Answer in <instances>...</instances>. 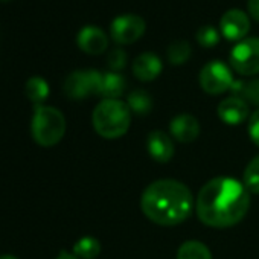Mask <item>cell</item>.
Here are the masks:
<instances>
[{"label": "cell", "mask_w": 259, "mask_h": 259, "mask_svg": "<svg viewBox=\"0 0 259 259\" xmlns=\"http://www.w3.org/2000/svg\"><path fill=\"white\" fill-rule=\"evenodd\" d=\"M195 207L203 224L217 229L232 227L245 217L250 207V195L238 180L217 177L201 188Z\"/></svg>", "instance_id": "6da1fadb"}, {"label": "cell", "mask_w": 259, "mask_h": 259, "mask_svg": "<svg viewBox=\"0 0 259 259\" xmlns=\"http://www.w3.org/2000/svg\"><path fill=\"white\" fill-rule=\"evenodd\" d=\"M141 206L153 223L160 226H177L191 217L195 201L186 185L177 180L162 179L153 182L144 191Z\"/></svg>", "instance_id": "7a4b0ae2"}, {"label": "cell", "mask_w": 259, "mask_h": 259, "mask_svg": "<svg viewBox=\"0 0 259 259\" xmlns=\"http://www.w3.org/2000/svg\"><path fill=\"white\" fill-rule=\"evenodd\" d=\"M96 133L104 139H117L123 136L132 123V110L119 99L101 101L92 116Z\"/></svg>", "instance_id": "3957f363"}, {"label": "cell", "mask_w": 259, "mask_h": 259, "mask_svg": "<svg viewBox=\"0 0 259 259\" xmlns=\"http://www.w3.org/2000/svg\"><path fill=\"white\" fill-rule=\"evenodd\" d=\"M31 132L34 141L41 147L57 145L66 133V119L63 113L49 105H35Z\"/></svg>", "instance_id": "277c9868"}, {"label": "cell", "mask_w": 259, "mask_h": 259, "mask_svg": "<svg viewBox=\"0 0 259 259\" xmlns=\"http://www.w3.org/2000/svg\"><path fill=\"white\" fill-rule=\"evenodd\" d=\"M230 64L239 75L259 73V37L238 41L230 51Z\"/></svg>", "instance_id": "5b68a950"}, {"label": "cell", "mask_w": 259, "mask_h": 259, "mask_svg": "<svg viewBox=\"0 0 259 259\" xmlns=\"http://www.w3.org/2000/svg\"><path fill=\"white\" fill-rule=\"evenodd\" d=\"M233 81L230 69L223 61H209L200 72V85L209 95H220L230 90Z\"/></svg>", "instance_id": "8992f818"}, {"label": "cell", "mask_w": 259, "mask_h": 259, "mask_svg": "<svg viewBox=\"0 0 259 259\" xmlns=\"http://www.w3.org/2000/svg\"><path fill=\"white\" fill-rule=\"evenodd\" d=\"M147 23L141 16L136 14H122L113 19L110 23L111 38L119 45H130L142 37Z\"/></svg>", "instance_id": "52a82bcc"}, {"label": "cell", "mask_w": 259, "mask_h": 259, "mask_svg": "<svg viewBox=\"0 0 259 259\" xmlns=\"http://www.w3.org/2000/svg\"><path fill=\"white\" fill-rule=\"evenodd\" d=\"M101 75L93 69L75 70L64 81V93L72 99H84L89 95L98 93Z\"/></svg>", "instance_id": "ba28073f"}, {"label": "cell", "mask_w": 259, "mask_h": 259, "mask_svg": "<svg viewBox=\"0 0 259 259\" xmlns=\"http://www.w3.org/2000/svg\"><path fill=\"white\" fill-rule=\"evenodd\" d=\"M221 34L229 40H242L250 29V20L241 10L232 8L226 11L220 20Z\"/></svg>", "instance_id": "9c48e42d"}, {"label": "cell", "mask_w": 259, "mask_h": 259, "mask_svg": "<svg viewBox=\"0 0 259 259\" xmlns=\"http://www.w3.org/2000/svg\"><path fill=\"white\" fill-rule=\"evenodd\" d=\"M76 43L84 52L92 54V55H98L107 49L108 38L101 28L93 26V25H87V26L79 29V32L76 35Z\"/></svg>", "instance_id": "30bf717a"}, {"label": "cell", "mask_w": 259, "mask_h": 259, "mask_svg": "<svg viewBox=\"0 0 259 259\" xmlns=\"http://www.w3.org/2000/svg\"><path fill=\"white\" fill-rule=\"evenodd\" d=\"M171 135L174 139H177L182 144L194 142L200 135V123L192 114H179L171 120L169 125Z\"/></svg>", "instance_id": "8fae6325"}, {"label": "cell", "mask_w": 259, "mask_h": 259, "mask_svg": "<svg viewBox=\"0 0 259 259\" xmlns=\"http://www.w3.org/2000/svg\"><path fill=\"white\" fill-rule=\"evenodd\" d=\"M248 114V105L244 99L238 96H230L220 102L218 116L227 125H239L245 120Z\"/></svg>", "instance_id": "7c38bea8"}, {"label": "cell", "mask_w": 259, "mask_h": 259, "mask_svg": "<svg viewBox=\"0 0 259 259\" xmlns=\"http://www.w3.org/2000/svg\"><path fill=\"white\" fill-rule=\"evenodd\" d=\"M147 147L150 156L160 163H166L174 156L172 139L163 132H153L147 139Z\"/></svg>", "instance_id": "4fadbf2b"}, {"label": "cell", "mask_w": 259, "mask_h": 259, "mask_svg": "<svg viewBox=\"0 0 259 259\" xmlns=\"http://www.w3.org/2000/svg\"><path fill=\"white\" fill-rule=\"evenodd\" d=\"M133 72L141 81H153L162 72V61L153 52H144L136 57L133 63Z\"/></svg>", "instance_id": "5bb4252c"}, {"label": "cell", "mask_w": 259, "mask_h": 259, "mask_svg": "<svg viewBox=\"0 0 259 259\" xmlns=\"http://www.w3.org/2000/svg\"><path fill=\"white\" fill-rule=\"evenodd\" d=\"M125 85H126V81L120 73L107 72L101 75L98 95H101L104 99H117L123 93Z\"/></svg>", "instance_id": "9a60e30c"}, {"label": "cell", "mask_w": 259, "mask_h": 259, "mask_svg": "<svg viewBox=\"0 0 259 259\" xmlns=\"http://www.w3.org/2000/svg\"><path fill=\"white\" fill-rule=\"evenodd\" d=\"M230 90L233 92V96H238L245 102L259 107V78L250 81L235 79Z\"/></svg>", "instance_id": "2e32d148"}, {"label": "cell", "mask_w": 259, "mask_h": 259, "mask_svg": "<svg viewBox=\"0 0 259 259\" xmlns=\"http://www.w3.org/2000/svg\"><path fill=\"white\" fill-rule=\"evenodd\" d=\"M128 107L132 113H136L139 116L148 114L153 110V98L148 92L138 89L128 95Z\"/></svg>", "instance_id": "e0dca14e"}, {"label": "cell", "mask_w": 259, "mask_h": 259, "mask_svg": "<svg viewBox=\"0 0 259 259\" xmlns=\"http://www.w3.org/2000/svg\"><path fill=\"white\" fill-rule=\"evenodd\" d=\"M25 92L29 101H32L35 105H41V102L49 96V84L41 76H32L26 81Z\"/></svg>", "instance_id": "ac0fdd59"}, {"label": "cell", "mask_w": 259, "mask_h": 259, "mask_svg": "<svg viewBox=\"0 0 259 259\" xmlns=\"http://www.w3.org/2000/svg\"><path fill=\"white\" fill-rule=\"evenodd\" d=\"M177 259H212V254L203 242L186 241L179 248Z\"/></svg>", "instance_id": "d6986e66"}, {"label": "cell", "mask_w": 259, "mask_h": 259, "mask_svg": "<svg viewBox=\"0 0 259 259\" xmlns=\"http://www.w3.org/2000/svg\"><path fill=\"white\" fill-rule=\"evenodd\" d=\"M101 251V244L93 236H84L73 245V254L79 259H95Z\"/></svg>", "instance_id": "ffe728a7"}, {"label": "cell", "mask_w": 259, "mask_h": 259, "mask_svg": "<svg viewBox=\"0 0 259 259\" xmlns=\"http://www.w3.org/2000/svg\"><path fill=\"white\" fill-rule=\"evenodd\" d=\"M191 45L186 40H176L168 48V60L172 64H183L191 57Z\"/></svg>", "instance_id": "44dd1931"}, {"label": "cell", "mask_w": 259, "mask_h": 259, "mask_svg": "<svg viewBox=\"0 0 259 259\" xmlns=\"http://www.w3.org/2000/svg\"><path fill=\"white\" fill-rule=\"evenodd\" d=\"M244 186L251 194H259V156L251 159L244 171Z\"/></svg>", "instance_id": "7402d4cb"}, {"label": "cell", "mask_w": 259, "mask_h": 259, "mask_svg": "<svg viewBox=\"0 0 259 259\" xmlns=\"http://www.w3.org/2000/svg\"><path fill=\"white\" fill-rule=\"evenodd\" d=\"M197 41L203 46V48H213L218 41H220V34L218 31L210 26V25H204L201 26L197 34H195Z\"/></svg>", "instance_id": "603a6c76"}, {"label": "cell", "mask_w": 259, "mask_h": 259, "mask_svg": "<svg viewBox=\"0 0 259 259\" xmlns=\"http://www.w3.org/2000/svg\"><path fill=\"white\" fill-rule=\"evenodd\" d=\"M107 64H108V67L111 70H120V69H123L125 64H126V54H125V51H122L119 48L113 49L108 54V57H107Z\"/></svg>", "instance_id": "cb8c5ba5"}, {"label": "cell", "mask_w": 259, "mask_h": 259, "mask_svg": "<svg viewBox=\"0 0 259 259\" xmlns=\"http://www.w3.org/2000/svg\"><path fill=\"white\" fill-rule=\"evenodd\" d=\"M248 136L253 144L259 147V110H256L248 119Z\"/></svg>", "instance_id": "d4e9b609"}, {"label": "cell", "mask_w": 259, "mask_h": 259, "mask_svg": "<svg viewBox=\"0 0 259 259\" xmlns=\"http://www.w3.org/2000/svg\"><path fill=\"white\" fill-rule=\"evenodd\" d=\"M247 7H248V13L251 14V17L259 22V0H248Z\"/></svg>", "instance_id": "484cf974"}, {"label": "cell", "mask_w": 259, "mask_h": 259, "mask_svg": "<svg viewBox=\"0 0 259 259\" xmlns=\"http://www.w3.org/2000/svg\"><path fill=\"white\" fill-rule=\"evenodd\" d=\"M55 259H79V257L75 256V254H72V253H69V251H61Z\"/></svg>", "instance_id": "4316f807"}, {"label": "cell", "mask_w": 259, "mask_h": 259, "mask_svg": "<svg viewBox=\"0 0 259 259\" xmlns=\"http://www.w3.org/2000/svg\"><path fill=\"white\" fill-rule=\"evenodd\" d=\"M0 259H17V257L13 254H5V256H0Z\"/></svg>", "instance_id": "83f0119b"}]
</instances>
